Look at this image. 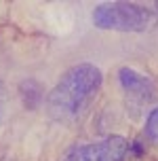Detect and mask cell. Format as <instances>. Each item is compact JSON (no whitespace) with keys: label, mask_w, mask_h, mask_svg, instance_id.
<instances>
[{"label":"cell","mask_w":158,"mask_h":161,"mask_svg":"<svg viewBox=\"0 0 158 161\" xmlns=\"http://www.w3.org/2000/svg\"><path fill=\"white\" fill-rule=\"evenodd\" d=\"M101 85L103 72L95 64L82 62L68 68L47 96L48 117L61 125L80 121L97 100Z\"/></svg>","instance_id":"cell-1"},{"label":"cell","mask_w":158,"mask_h":161,"mask_svg":"<svg viewBox=\"0 0 158 161\" xmlns=\"http://www.w3.org/2000/svg\"><path fill=\"white\" fill-rule=\"evenodd\" d=\"M93 25L112 32H145L154 24V13L137 2H101L93 8Z\"/></svg>","instance_id":"cell-2"},{"label":"cell","mask_w":158,"mask_h":161,"mask_svg":"<svg viewBox=\"0 0 158 161\" xmlns=\"http://www.w3.org/2000/svg\"><path fill=\"white\" fill-rule=\"evenodd\" d=\"M126 155L129 140L125 136H108L95 142L70 146L59 161H125Z\"/></svg>","instance_id":"cell-3"},{"label":"cell","mask_w":158,"mask_h":161,"mask_svg":"<svg viewBox=\"0 0 158 161\" xmlns=\"http://www.w3.org/2000/svg\"><path fill=\"white\" fill-rule=\"evenodd\" d=\"M118 83L125 96L133 106H148L150 102L156 100V85L150 76L137 72L135 68L122 66L118 70Z\"/></svg>","instance_id":"cell-4"},{"label":"cell","mask_w":158,"mask_h":161,"mask_svg":"<svg viewBox=\"0 0 158 161\" xmlns=\"http://www.w3.org/2000/svg\"><path fill=\"white\" fill-rule=\"evenodd\" d=\"M19 97H21V104L28 108V110H36L42 104V96H44V87L42 83L36 79H23L19 83Z\"/></svg>","instance_id":"cell-5"},{"label":"cell","mask_w":158,"mask_h":161,"mask_svg":"<svg viewBox=\"0 0 158 161\" xmlns=\"http://www.w3.org/2000/svg\"><path fill=\"white\" fill-rule=\"evenodd\" d=\"M143 134H145V140H148L152 146L158 148V106H154L150 113H148V117H145Z\"/></svg>","instance_id":"cell-6"},{"label":"cell","mask_w":158,"mask_h":161,"mask_svg":"<svg viewBox=\"0 0 158 161\" xmlns=\"http://www.w3.org/2000/svg\"><path fill=\"white\" fill-rule=\"evenodd\" d=\"M7 117V89H4V83L0 80V125Z\"/></svg>","instance_id":"cell-7"},{"label":"cell","mask_w":158,"mask_h":161,"mask_svg":"<svg viewBox=\"0 0 158 161\" xmlns=\"http://www.w3.org/2000/svg\"><path fill=\"white\" fill-rule=\"evenodd\" d=\"M129 153H133L135 157H141L145 153V144L141 140H135V142H129Z\"/></svg>","instance_id":"cell-8"},{"label":"cell","mask_w":158,"mask_h":161,"mask_svg":"<svg viewBox=\"0 0 158 161\" xmlns=\"http://www.w3.org/2000/svg\"><path fill=\"white\" fill-rule=\"evenodd\" d=\"M156 8H158V2H156Z\"/></svg>","instance_id":"cell-9"}]
</instances>
